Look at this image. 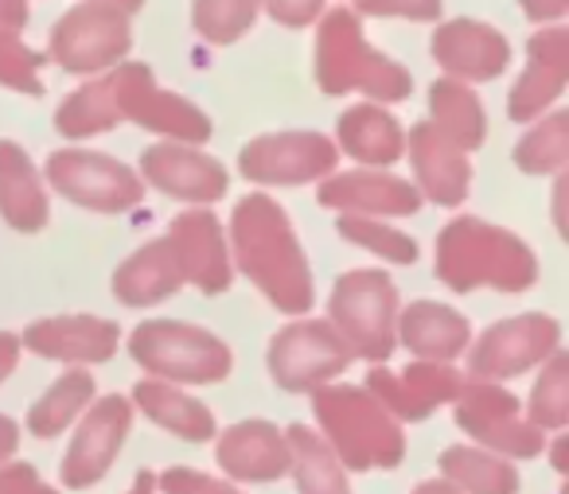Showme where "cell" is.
<instances>
[{"instance_id":"cell-34","label":"cell","mask_w":569,"mask_h":494,"mask_svg":"<svg viewBox=\"0 0 569 494\" xmlns=\"http://www.w3.org/2000/svg\"><path fill=\"white\" fill-rule=\"evenodd\" d=\"M28 20L24 0H0V36H17Z\"/></svg>"},{"instance_id":"cell-6","label":"cell","mask_w":569,"mask_h":494,"mask_svg":"<svg viewBox=\"0 0 569 494\" xmlns=\"http://www.w3.org/2000/svg\"><path fill=\"white\" fill-rule=\"evenodd\" d=\"M336 320H340L348 343L367 359L390 354V320H395V289L379 273H351L340 281L332 296Z\"/></svg>"},{"instance_id":"cell-31","label":"cell","mask_w":569,"mask_h":494,"mask_svg":"<svg viewBox=\"0 0 569 494\" xmlns=\"http://www.w3.org/2000/svg\"><path fill=\"white\" fill-rule=\"evenodd\" d=\"M359 12H367V17L437 20V12H441V0H359Z\"/></svg>"},{"instance_id":"cell-14","label":"cell","mask_w":569,"mask_h":494,"mask_svg":"<svg viewBox=\"0 0 569 494\" xmlns=\"http://www.w3.org/2000/svg\"><path fill=\"white\" fill-rule=\"evenodd\" d=\"M566 40H569L566 28H546V32H538L535 40H530V67L511 98V113L519 121H527L530 113H538L546 102H553V98L561 94L566 71H569Z\"/></svg>"},{"instance_id":"cell-8","label":"cell","mask_w":569,"mask_h":494,"mask_svg":"<svg viewBox=\"0 0 569 494\" xmlns=\"http://www.w3.org/2000/svg\"><path fill=\"white\" fill-rule=\"evenodd\" d=\"M113 94H118V113H133L141 125L160 129V133H172V137H188V141H203L207 137L203 113L152 87L149 67L133 63L113 74Z\"/></svg>"},{"instance_id":"cell-16","label":"cell","mask_w":569,"mask_h":494,"mask_svg":"<svg viewBox=\"0 0 569 494\" xmlns=\"http://www.w3.org/2000/svg\"><path fill=\"white\" fill-rule=\"evenodd\" d=\"M0 211L20 230H36L48 222L40 175L32 172L17 144H0Z\"/></svg>"},{"instance_id":"cell-23","label":"cell","mask_w":569,"mask_h":494,"mask_svg":"<svg viewBox=\"0 0 569 494\" xmlns=\"http://www.w3.org/2000/svg\"><path fill=\"white\" fill-rule=\"evenodd\" d=\"M433 113H437V125L445 129V137L465 149L483 141V110L465 87L457 82H437L433 87Z\"/></svg>"},{"instance_id":"cell-5","label":"cell","mask_w":569,"mask_h":494,"mask_svg":"<svg viewBox=\"0 0 569 494\" xmlns=\"http://www.w3.org/2000/svg\"><path fill=\"white\" fill-rule=\"evenodd\" d=\"M133 43L129 17L110 4H79L51 32V56L67 71H98L118 63Z\"/></svg>"},{"instance_id":"cell-19","label":"cell","mask_w":569,"mask_h":494,"mask_svg":"<svg viewBox=\"0 0 569 494\" xmlns=\"http://www.w3.org/2000/svg\"><path fill=\"white\" fill-rule=\"evenodd\" d=\"M118 327L98 320H56L28 331V343L56 359H106L113 351Z\"/></svg>"},{"instance_id":"cell-36","label":"cell","mask_w":569,"mask_h":494,"mask_svg":"<svg viewBox=\"0 0 569 494\" xmlns=\"http://www.w3.org/2000/svg\"><path fill=\"white\" fill-rule=\"evenodd\" d=\"M12 359H17V343H12V335H0V377L12 370Z\"/></svg>"},{"instance_id":"cell-4","label":"cell","mask_w":569,"mask_h":494,"mask_svg":"<svg viewBox=\"0 0 569 494\" xmlns=\"http://www.w3.org/2000/svg\"><path fill=\"white\" fill-rule=\"evenodd\" d=\"M133 354L141 366L183 382H211L230 370L227 346L183 323H144L133 335Z\"/></svg>"},{"instance_id":"cell-35","label":"cell","mask_w":569,"mask_h":494,"mask_svg":"<svg viewBox=\"0 0 569 494\" xmlns=\"http://www.w3.org/2000/svg\"><path fill=\"white\" fill-rule=\"evenodd\" d=\"M569 9V0H522V12L530 20H558Z\"/></svg>"},{"instance_id":"cell-13","label":"cell","mask_w":569,"mask_h":494,"mask_svg":"<svg viewBox=\"0 0 569 494\" xmlns=\"http://www.w3.org/2000/svg\"><path fill=\"white\" fill-rule=\"evenodd\" d=\"M168 245L180 261V273H191V281H199L207 292H219L230 284L227 250H222L219 226H214L211 214H183L172 226Z\"/></svg>"},{"instance_id":"cell-15","label":"cell","mask_w":569,"mask_h":494,"mask_svg":"<svg viewBox=\"0 0 569 494\" xmlns=\"http://www.w3.org/2000/svg\"><path fill=\"white\" fill-rule=\"evenodd\" d=\"M144 172L157 188L172 191L180 199H219L227 191V175L214 160L188 149H149Z\"/></svg>"},{"instance_id":"cell-29","label":"cell","mask_w":569,"mask_h":494,"mask_svg":"<svg viewBox=\"0 0 569 494\" xmlns=\"http://www.w3.org/2000/svg\"><path fill=\"white\" fill-rule=\"evenodd\" d=\"M340 230L348 238H356V242H363L367 250L382 253V258H390V261H413V258H418V250H413L410 238L395 234V230L375 226V222H351V219H343Z\"/></svg>"},{"instance_id":"cell-7","label":"cell","mask_w":569,"mask_h":494,"mask_svg":"<svg viewBox=\"0 0 569 494\" xmlns=\"http://www.w3.org/2000/svg\"><path fill=\"white\" fill-rule=\"evenodd\" d=\"M48 172L63 195L98 206V211H121V206L141 199V183L133 180L129 168L90 157V152H59V157H51Z\"/></svg>"},{"instance_id":"cell-22","label":"cell","mask_w":569,"mask_h":494,"mask_svg":"<svg viewBox=\"0 0 569 494\" xmlns=\"http://www.w3.org/2000/svg\"><path fill=\"white\" fill-rule=\"evenodd\" d=\"M343 144L351 149V157L359 160H375V164H387L398 157L402 149V133H398L395 118L371 110V105H359V110L343 113Z\"/></svg>"},{"instance_id":"cell-11","label":"cell","mask_w":569,"mask_h":494,"mask_svg":"<svg viewBox=\"0 0 569 494\" xmlns=\"http://www.w3.org/2000/svg\"><path fill=\"white\" fill-rule=\"evenodd\" d=\"M558 339V327L542 315H522V320L499 323L496 331H488L480 343V351L472 354L476 374H519L522 366L538 362Z\"/></svg>"},{"instance_id":"cell-27","label":"cell","mask_w":569,"mask_h":494,"mask_svg":"<svg viewBox=\"0 0 569 494\" xmlns=\"http://www.w3.org/2000/svg\"><path fill=\"white\" fill-rule=\"evenodd\" d=\"M566 125H569V118L558 113V118L546 121L538 133H530L527 141L519 144V164L527 168V172H550V168H558L561 160H566Z\"/></svg>"},{"instance_id":"cell-9","label":"cell","mask_w":569,"mask_h":494,"mask_svg":"<svg viewBox=\"0 0 569 494\" xmlns=\"http://www.w3.org/2000/svg\"><path fill=\"white\" fill-rule=\"evenodd\" d=\"M332 164H336L332 144L312 133L266 137V141H253L242 152V172L250 180H269V183H301L328 172Z\"/></svg>"},{"instance_id":"cell-33","label":"cell","mask_w":569,"mask_h":494,"mask_svg":"<svg viewBox=\"0 0 569 494\" xmlns=\"http://www.w3.org/2000/svg\"><path fill=\"white\" fill-rule=\"evenodd\" d=\"M320 4H325V0H266V9L273 12V20H281V24H289V28L312 24V20L320 17Z\"/></svg>"},{"instance_id":"cell-18","label":"cell","mask_w":569,"mask_h":494,"mask_svg":"<svg viewBox=\"0 0 569 494\" xmlns=\"http://www.w3.org/2000/svg\"><path fill=\"white\" fill-rule=\"evenodd\" d=\"M320 199L348 211H371V214H410L418 211V191L402 180H382V175H343L328 183Z\"/></svg>"},{"instance_id":"cell-10","label":"cell","mask_w":569,"mask_h":494,"mask_svg":"<svg viewBox=\"0 0 569 494\" xmlns=\"http://www.w3.org/2000/svg\"><path fill=\"white\" fill-rule=\"evenodd\" d=\"M348 362L343 343L332 335V327L325 323H301V327H289L277 335L273 343V370L281 385H312L320 377L336 374V370Z\"/></svg>"},{"instance_id":"cell-26","label":"cell","mask_w":569,"mask_h":494,"mask_svg":"<svg viewBox=\"0 0 569 494\" xmlns=\"http://www.w3.org/2000/svg\"><path fill=\"white\" fill-rule=\"evenodd\" d=\"M137 397L144 401V409H149L152 416H160V421H168L172 429H180L183 436H207V432H211V416L199 405H191L188 397H180V393H168V390H160V385H141Z\"/></svg>"},{"instance_id":"cell-17","label":"cell","mask_w":569,"mask_h":494,"mask_svg":"<svg viewBox=\"0 0 569 494\" xmlns=\"http://www.w3.org/2000/svg\"><path fill=\"white\" fill-rule=\"evenodd\" d=\"M413 164H418L421 183H426V191L437 203H460L465 199V183H468L465 157L452 152V144L437 129L429 125L413 129Z\"/></svg>"},{"instance_id":"cell-24","label":"cell","mask_w":569,"mask_h":494,"mask_svg":"<svg viewBox=\"0 0 569 494\" xmlns=\"http://www.w3.org/2000/svg\"><path fill=\"white\" fill-rule=\"evenodd\" d=\"M118 125V94H113V79L110 82H94V87L79 90L71 102H63L59 110V129L71 137H87L98 129Z\"/></svg>"},{"instance_id":"cell-21","label":"cell","mask_w":569,"mask_h":494,"mask_svg":"<svg viewBox=\"0 0 569 494\" xmlns=\"http://www.w3.org/2000/svg\"><path fill=\"white\" fill-rule=\"evenodd\" d=\"M402 335L413 351L433 354V359H449V354H457L460 346H465L468 327L460 315L445 312L441 304H418L406 312Z\"/></svg>"},{"instance_id":"cell-28","label":"cell","mask_w":569,"mask_h":494,"mask_svg":"<svg viewBox=\"0 0 569 494\" xmlns=\"http://www.w3.org/2000/svg\"><path fill=\"white\" fill-rule=\"evenodd\" d=\"M87 393H90V377L87 374L63 377V382H59L56 390L48 393V401H43V405L32 413V424H36V429H43V436H51V429H56V424L63 421L67 413H74V409L82 405V397H87Z\"/></svg>"},{"instance_id":"cell-3","label":"cell","mask_w":569,"mask_h":494,"mask_svg":"<svg viewBox=\"0 0 569 494\" xmlns=\"http://www.w3.org/2000/svg\"><path fill=\"white\" fill-rule=\"evenodd\" d=\"M441 276L460 292L483 281L496 289H527L535 281V261L519 238L483 222H457L441 234Z\"/></svg>"},{"instance_id":"cell-2","label":"cell","mask_w":569,"mask_h":494,"mask_svg":"<svg viewBox=\"0 0 569 494\" xmlns=\"http://www.w3.org/2000/svg\"><path fill=\"white\" fill-rule=\"evenodd\" d=\"M317 74L325 82L328 94H343V90H367L375 98H406L410 90V74L398 63H390L387 56L367 48L359 20L348 9H336L320 24L317 40Z\"/></svg>"},{"instance_id":"cell-12","label":"cell","mask_w":569,"mask_h":494,"mask_svg":"<svg viewBox=\"0 0 569 494\" xmlns=\"http://www.w3.org/2000/svg\"><path fill=\"white\" fill-rule=\"evenodd\" d=\"M433 56H437V63L452 74H465V79H496L507 67V40L488 24L452 20V24L437 28Z\"/></svg>"},{"instance_id":"cell-25","label":"cell","mask_w":569,"mask_h":494,"mask_svg":"<svg viewBox=\"0 0 569 494\" xmlns=\"http://www.w3.org/2000/svg\"><path fill=\"white\" fill-rule=\"evenodd\" d=\"M258 17V0H196L191 24L203 40L211 43H234L246 36V28Z\"/></svg>"},{"instance_id":"cell-20","label":"cell","mask_w":569,"mask_h":494,"mask_svg":"<svg viewBox=\"0 0 569 494\" xmlns=\"http://www.w3.org/2000/svg\"><path fill=\"white\" fill-rule=\"evenodd\" d=\"M180 281H183V273H180V261H176L172 245L152 242L149 250L137 253L118 273V296L129 300V304H152V300L168 296Z\"/></svg>"},{"instance_id":"cell-1","label":"cell","mask_w":569,"mask_h":494,"mask_svg":"<svg viewBox=\"0 0 569 494\" xmlns=\"http://www.w3.org/2000/svg\"><path fill=\"white\" fill-rule=\"evenodd\" d=\"M234 245L242 269L253 284L269 292L284 312L309 308V269L293 242V230L284 226L281 211L269 199H246L234 214Z\"/></svg>"},{"instance_id":"cell-37","label":"cell","mask_w":569,"mask_h":494,"mask_svg":"<svg viewBox=\"0 0 569 494\" xmlns=\"http://www.w3.org/2000/svg\"><path fill=\"white\" fill-rule=\"evenodd\" d=\"M87 4H110V9H118V12H137L144 0H87Z\"/></svg>"},{"instance_id":"cell-32","label":"cell","mask_w":569,"mask_h":494,"mask_svg":"<svg viewBox=\"0 0 569 494\" xmlns=\"http://www.w3.org/2000/svg\"><path fill=\"white\" fill-rule=\"evenodd\" d=\"M561 382H566V359L553 362V366L546 370L542 382L535 385V409L542 405L550 421H558V416H561V397H566V390H561Z\"/></svg>"},{"instance_id":"cell-30","label":"cell","mask_w":569,"mask_h":494,"mask_svg":"<svg viewBox=\"0 0 569 494\" xmlns=\"http://www.w3.org/2000/svg\"><path fill=\"white\" fill-rule=\"evenodd\" d=\"M36 67H40V59L17 36H0V82L20 87L24 94H36Z\"/></svg>"}]
</instances>
